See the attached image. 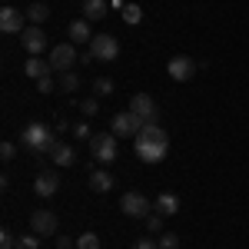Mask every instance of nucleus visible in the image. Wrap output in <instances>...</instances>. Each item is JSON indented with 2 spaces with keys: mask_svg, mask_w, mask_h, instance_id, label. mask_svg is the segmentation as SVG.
I'll return each mask as SVG.
<instances>
[{
  "mask_svg": "<svg viewBox=\"0 0 249 249\" xmlns=\"http://www.w3.org/2000/svg\"><path fill=\"white\" fill-rule=\"evenodd\" d=\"M133 150H136V156H140L143 163H160V160L166 156V150H170V136H166V130H163V126L146 123V126L136 133Z\"/></svg>",
  "mask_w": 249,
  "mask_h": 249,
  "instance_id": "obj_1",
  "label": "nucleus"
},
{
  "mask_svg": "<svg viewBox=\"0 0 249 249\" xmlns=\"http://www.w3.org/2000/svg\"><path fill=\"white\" fill-rule=\"evenodd\" d=\"M20 143H23V146H27V150H34V153H53V146H57L60 140L53 133H50V130H47V126H43V123H30V126H27V130H23V136H20Z\"/></svg>",
  "mask_w": 249,
  "mask_h": 249,
  "instance_id": "obj_2",
  "label": "nucleus"
},
{
  "mask_svg": "<svg viewBox=\"0 0 249 249\" xmlns=\"http://www.w3.org/2000/svg\"><path fill=\"white\" fill-rule=\"evenodd\" d=\"M50 70L53 73H67V70H73V63L80 60L77 53V43H60V47H50Z\"/></svg>",
  "mask_w": 249,
  "mask_h": 249,
  "instance_id": "obj_3",
  "label": "nucleus"
},
{
  "mask_svg": "<svg viewBox=\"0 0 249 249\" xmlns=\"http://www.w3.org/2000/svg\"><path fill=\"white\" fill-rule=\"evenodd\" d=\"M120 210L126 213L130 219H146V216L153 213V203H150L143 193L130 190V193H123V199H120Z\"/></svg>",
  "mask_w": 249,
  "mask_h": 249,
  "instance_id": "obj_4",
  "label": "nucleus"
},
{
  "mask_svg": "<svg viewBox=\"0 0 249 249\" xmlns=\"http://www.w3.org/2000/svg\"><path fill=\"white\" fill-rule=\"evenodd\" d=\"M87 143H90V153H93L96 163H113L116 160V136L113 133H93Z\"/></svg>",
  "mask_w": 249,
  "mask_h": 249,
  "instance_id": "obj_5",
  "label": "nucleus"
},
{
  "mask_svg": "<svg viewBox=\"0 0 249 249\" xmlns=\"http://www.w3.org/2000/svg\"><path fill=\"white\" fill-rule=\"evenodd\" d=\"M90 53H93L96 60H103V63H110V60L120 57V43H116V37H110V34H96V37L90 40Z\"/></svg>",
  "mask_w": 249,
  "mask_h": 249,
  "instance_id": "obj_6",
  "label": "nucleus"
},
{
  "mask_svg": "<svg viewBox=\"0 0 249 249\" xmlns=\"http://www.w3.org/2000/svg\"><path fill=\"white\" fill-rule=\"evenodd\" d=\"M143 126H146V123H143L136 113L126 110V113H116L113 116V130H110V133H113V136H133V140H136V133H140Z\"/></svg>",
  "mask_w": 249,
  "mask_h": 249,
  "instance_id": "obj_7",
  "label": "nucleus"
},
{
  "mask_svg": "<svg viewBox=\"0 0 249 249\" xmlns=\"http://www.w3.org/2000/svg\"><path fill=\"white\" fill-rule=\"evenodd\" d=\"M130 113H136L143 123H156L160 110H156V103H153V96H150V93H136L133 100H130Z\"/></svg>",
  "mask_w": 249,
  "mask_h": 249,
  "instance_id": "obj_8",
  "label": "nucleus"
},
{
  "mask_svg": "<svg viewBox=\"0 0 249 249\" xmlns=\"http://www.w3.org/2000/svg\"><path fill=\"white\" fill-rule=\"evenodd\" d=\"M20 43H23V50H27L30 57H40V53L47 50V34H43L40 27H34V23H30V27L20 34Z\"/></svg>",
  "mask_w": 249,
  "mask_h": 249,
  "instance_id": "obj_9",
  "label": "nucleus"
},
{
  "mask_svg": "<svg viewBox=\"0 0 249 249\" xmlns=\"http://www.w3.org/2000/svg\"><path fill=\"white\" fill-rule=\"evenodd\" d=\"M30 232H37V236H53V232H57V216L50 210H37L30 216Z\"/></svg>",
  "mask_w": 249,
  "mask_h": 249,
  "instance_id": "obj_10",
  "label": "nucleus"
},
{
  "mask_svg": "<svg viewBox=\"0 0 249 249\" xmlns=\"http://www.w3.org/2000/svg\"><path fill=\"white\" fill-rule=\"evenodd\" d=\"M23 20H27V14H20L17 7H3V10H0V30H3V34H23V30H27Z\"/></svg>",
  "mask_w": 249,
  "mask_h": 249,
  "instance_id": "obj_11",
  "label": "nucleus"
},
{
  "mask_svg": "<svg viewBox=\"0 0 249 249\" xmlns=\"http://www.w3.org/2000/svg\"><path fill=\"white\" fill-rule=\"evenodd\" d=\"M166 73H170L176 83H186V80H193V73H196V63H193L190 57H173L170 63H166Z\"/></svg>",
  "mask_w": 249,
  "mask_h": 249,
  "instance_id": "obj_12",
  "label": "nucleus"
},
{
  "mask_svg": "<svg viewBox=\"0 0 249 249\" xmlns=\"http://www.w3.org/2000/svg\"><path fill=\"white\" fill-rule=\"evenodd\" d=\"M34 190H37V196H53L60 190V173H40L34 179Z\"/></svg>",
  "mask_w": 249,
  "mask_h": 249,
  "instance_id": "obj_13",
  "label": "nucleus"
},
{
  "mask_svg": "<svg viewBox=\"0 0 249 249\" xmlns=\"http://www.w3.org/2000/svg\"><path fill=\"white\" fill-rule=\"evenodd\" d=\"M96 34L90 30V20H73L70 23V43H77V47H83V43H90Z\"/></svg>",
  "mask_w": 249,
  "mask_h": 249,
  "instance_id": "obj_14",
  "label": "nucleus"
},
{
  "mask_svg": "<svg viewBox=\"0 0 249 249\" xmlns=\"http://www.w3.org/2000/svg\"><path fill=\"white\" fill-rule=\"evenodd\" d=\"M23 73L30 80H40V77H50L53 70H50V60H43V57H30L27 63H23Z\"/></svg>",
  "mask_w": 249,
  "mask_h": 249,
  "instance_id": "obj_15",
  "label": "nucleus"
},
{
  "mask_svg": "<svg viewBox=\"0 0 249 249\" xmlns=\"http://www.w3.org/2000/svg\"><path fill=\"white\" fill-rule=\"evenodd\" d=\"M107 14H110V3L107 0H83V20L93 23V20H103Z\"/></svg>",
  "mask_w": 249,
  "mask_h": 249,
  "instance_id": "obj_16",
  "label": "nucleus"
},
{
  "mask_svg": "<svg viewBox=\"0 0 249 249\" xmlns=\"http://www.w3.org/2000/svg\"><path fill=\"white\" fill-rule=\"evenodd\" d=\"M153 210L160 213V216H173V213H179V199H176L173 193H160L153 199Z\"/></svg>",
  "mask_w": 249,
  "mask_h": 249,
  "instance_id": "obj_17",
  "label": "nucleus"
},
{
  "mask_svg": "<svg viewBox=\"0 0 249 249\" xmlns=\"http://www.w3.org/2000/svg\"><path fill=\"white\" fill-rule=\"evenodd\" d=\"M50 160H53L57 166H73V163H77V153H73V146H70V143H57V146H53V153H50Z\"/></svg>",
  "mask_w": 249,
  "mask_h": 249,
  "instance_id": "obj_18",
  "label": "nucleus"
},
{
  "mask_svg": "<svg viewBox=\"0 0 249 249\" xmlns=\"http://www.w3.org/2000/svg\"><path fill=\"white\" fill-rule=\"evenodd\" d=\"M90 190H93V193H110V190H113V173L93 170V173H90Z\"/></svg>",
  "mask_w": 249,
  "mask_h": 249,
  "instance_id": "obj_19",
  "label": "nucleus"
},
{
  "mask_svg": "<svg viewBox=\"0 0 249 249\" xmlns=\"http://www.w3.org/2000/svg\"><path fill=\"white\" fill-rule=\"evenodd\" d=\"M47 17H50V7H47V3H30V7H27V20H30L34 27H40Z\"/></svg>",
  "mask_w": 249,
  "mask_h": 249,
  "instance_id": "obj_20",
  "label": "nucleus"
},
{
  "mask_svg": "<svg viewBox=\"0 0 249 249\" xmlns=\"http://www.w3.org/2000/svg\"><path fill=\"white\" fill-rule=\"evenodd\" d=\"M60 90H63V93H73V90H80V77L73 73V70L60 73Z\"/></svg>",
  "mask_w": 249,
  "mask_h": 249,
  "instance_id": "obj_21",
  "label": "nucleus"
},
{
  "mask_svg": "<svg viewBox=\"0 0 249 249\" xmlns=\"http://www.w3.org/2000/svg\"><path fill=\"white\" fill-rule=\"evenodd\" d=\"M123 20H126L130 27H136V23L143 20V7H140V3H126V7H123Z\"/></svg>",
  "mask_w": 249,
  "mask_h": 249,
  "instance_id": "obj_22",
  "label": "nucleus"
},
{
  "mask_svg": "<svg viewBox=\"0 0 249 249\" xmlns=\"http://www.w3.org/2000/svg\"><path fill=\"white\" fill-rule=\"evenodd\" d=\"M93 90H96V96H110V93L116 90V83H113L110 77H96V80H93Z\"/></svg>",
  "mask_w": 249,
  "mask_h": 249,
  "instance_id": "obj_23",
  "label": "nucleus"
},
{
  "mask_svg": "<svg viewBox=\"0 0 249 249\" xmlns=\"http://www.w3.org/2000/svg\"><path fill=\"white\" fill-rule=\"evenodd\" d=\"M77 249H100V236L96 232H83L77 239Z\"/></svg>",
  "mask_w": 249,
  "mask_h": 249,
  "instance_id": "obj_24",
  "label": "nucleus"
},
{
  "mask_svg": "<svg viewBox=\"0 0 249 249\" xmlns=\"http://www.w3.org/2000/svg\"><path fill=\"white\" fill-rule=\"evenodd\" d=\"M163 219H166V216H160V213H150V216H146V232H163Z\"/></svg>",
  "mask_w": 249,
  "mask_h": 249,
  "instance_id": "obj_25",
  "label": "nucleus"
},
{
  "mask_svg": "<svg viewBox=\"0 0 249 249\" xmlns=\"http://www.w3.org/2000/svg\"><path fill=\"white\" fill-rule=\"evenodd\" d=\"M156 243H160V249H179V236L176 232H163Z\"/></svg>",
  "mask_w": 249,
  "mask_h": 249,
  "instance_id": "obj_26",
  "label": "nucleus"
},
{
  "mask_svg": "<svg viewBox=\"0 0 249 249\" xmlns=\"http://www.w3.org/2000/svg\"><path fill=\"white\" fill-rule=\"evenodd\" d=\"M17 249H40V236H37V232H27V236H20Z\"/></svg>",
  "mask_w": 249,
  "mask_h": 249,
  "instance_id": "obj_27",
  "label": "nucleus"
},
{
  "mask_svg": "<svg viewBox=\"0 0 249 249\" xmlns=\"http://www.w3.org/2000/svg\"><path fill=\"white\" fill-rule=\"evenodd\" d=\"M80 113L83 116H96L100 113V100H80Z\"/></svg>",
  "mask_w": 249,
  "mask_h": 249,
  "instance_id": "obj_28",
  "label": "nucleus"
},
{
  "mask_svg": "<svg viewBox=\"0 0 249 249\" xmlns=\"http://www.w3.org/2000/svg\"><path fill=\"white\" fill-rule=\"evenodd\" d=\"M70 130H73V136H80V140H90V136H93V130H90V123H87V120H80V123H73Z\"/></svg>",
  "mask_w": 249,
  "mask_h": 249,
  "instance_id": "obj_29",
  "label": "nucleus"
},
{
  "mask_svg": "<svg viewBox=\"0 0 249 249\" xmlns=\"http://www.w3.org/2000/svg\"><path fill=\"white\" fill-rule=\"evenodd\" d=\"M0 249H17V239H14V232H10V230L0 232Z\"/></svg>",
  "mask_w": 249,
  "mask_h": 249,
  "instance_id": "obj_30",
  "label": "nucleus"
},
{
  "mask_svg": "<svg viewBox=\"0 0 249 249\" xmlns=\"http://www.w3.org/2000/svg\"><path fill=\"white\" fill-rule=\"evenodd\" d=\"M14 156H17V146H14V143H10V140H7V143H3V146H0V160H7V163H10V160H14Z\"/></svg>",
  "mask_w": 249,
  "mask_h": 249,
  "instance_id": "obj_31",
  "label": "nucleus"
},
{
  "mask_svg": "<svg viewBox=\"0 0 249 249\" xmlns=\"http://www.w3.org/2000/svg\"><path fill=\"white\" fill-rule=\"evenodd\" d=\"M37 90H40V93H53V80H50V77H40L37 80Z\"/></svg>",
  "mask_w": 249,
  "mask_h": 249,
  "instance_id": "obj_32",
  "label": "nucleus"
},
{
  "mask_svg": "<svg viewBox=\"0 0 249 249\" xmlns=\"http://www.w3.org/2000/svg\"><path fill=\"white\" fill-rule=\"evenodd\" d=\"M136 249H160V243L150 239V236H143V239H136Z\"/></svg>",
  "mask_w": 249,
  "mask_h": 249,
  "instance_id": "obj_33",
  "label": "nucleus"
},
{
  "mask_svg": "<svg viewBox=\"0 0 249 249\" xmlns=\"http://www.w3.org/2000/svg\"><path fill=\"white\" fill-rule=\"evenodd\" d=\"M57 249H73V239L70 236H57Z\"/></svg>",
  "mask_w": 249,
  "mask_h": 249,
  "instance_id": "obj_34",
  "label": "nucleus"
}]
</instances>
